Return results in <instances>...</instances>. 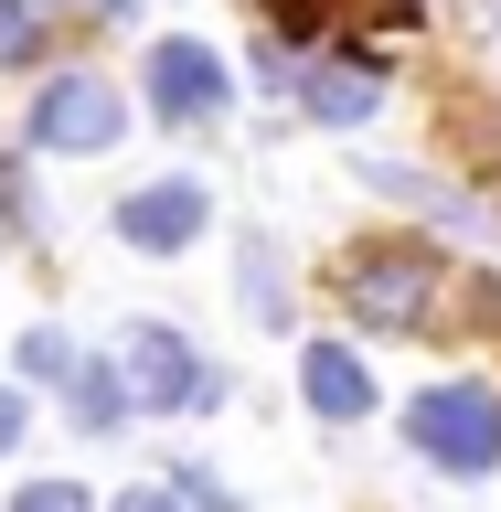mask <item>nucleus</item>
Wrapping results in <instances>:
<instances>
[{
	"instance_id": "nucleus-15",
	"label": "nucleus",
	"mask_w": 501,
	"mask_h": 512,
	"mask_svg": "<svg viewBox=\"0 0 501 512\" xmlns=\"http://www.w3.org/2000/svg\"><path fill=\"white\" fill-rule=\"evenodd\" d=\"M171 491H182V502H192V512H235V491H224V480H214V470H171Z\"/></svg>"
},
{
	"instance_id": "nucleus-4",
	"label": "nucleus",
	"mask_w": 501,
	"mask_h": 512,
	"mask_svg": "<svg viewBox=\"0 0 501 512\" xmlns=\"http://www.w3.org/2000/svg\"><path fill=\"white\" fill-rule=\"evenodd\" d=\"M118 128H128V96L107 86V75H54V86H32V107H22L32 150H118Z\"/></svg>"
},
{
	"instance_id": "nucleus-6",
	"label": "nucleus",
	"mask_w": 501,
	"mask_h": 512,
	"mask_svg": "<svg viewBox=\"0 0 501 512\" xmlns=\"http://www.w3.org/2000/svg\"><path fill=\"white\" fill-rule=\"evenodd\" d=\"M203 224H214V192L192 182V171H182V182H139V192H118V235H128L139 256H182Z\"/></svg>"
},
{
	"instance_id": "nucleus-11",
	"label": "nucleus",
	"mask_w": 501,
	"mask_h": 512,
	"mask_svg": "<svg viewBox=\"0 0 501 512\" xmlns=\"http://www.w3.org/2000/svg\"><path fill=\"white\" fill-rule=\"evenodd\" d=\"M11 363H22V384H75V374H86V352L64 342L54 320H32L22 342H11Z\"/></svg>"
},
{
	"instance_id": "nucleus-12",
	"label": "nucleus",
	"mask_w": 501,
	"mask_h": 512,
	"mask_svg": "<svg viewBox=\"0 0 501 512\" xmlns=\"http://www.w3.org/2000/svg\"><path fill=\"white\" fill-rule=\"evenodd\" d=\"M235 278H246V310L267 320V331H288V288H278V246H267V235L235 246Z\"/></svg>"
},
{
	"instance_id": "nucleus-19",
	"label": "nucleus",
	"mask_w": 501,
	"mask_h": 512,
	"mask_svg": "<svg viewBox=\"0 0 501 512\" xmlns=\"http://www.w3.org/2000/svg\"><path fill=\"white\" fill-rule=\"evenodd\" d=\"M64 11H96V22H118V11H139V0H64Z\"/></svg>"
},
{
	"instance_id": "nucleus-3",
	"label": "nucleus",
	"mask_w": 501,
	"mask_h": 512,
	"mask_svg": "<svg viewBox=\"0 0 501 512\" xmlns=\"http://www.w3.org/2000/svg\"><path fill=\"white\" fill-rule=\"evenodd\" d=\"M118 374H128V395H139V416L150 406H214L224 395V374L171 331V320H128L118 331Z\"/></svg>"
},
{
	"instance_id": "nucleus-2",
	"label": "nucleus",
	"mask_w": 501,
	"mask_h": 512,
	"mask_svg": "<svg viewBox=\"0 0 501 512\" xmlns=\"http://www.w3.org/2000/svg\"><path fill=\"white\" fill-rule=\"evenodd\" d=\"M406 438L427 470H459V480H491L501 470V384L459 374V384H427L406 406Z\"/></svg>"
},
{
	"instance_id": "nucleus-13",
	"label": "nucleus",
	"mask_w": 501,
	"mask_h": 512,
	"mask_svg": "<svg viewBox=\"0 0 501 512\" xmlns=\"http://www.w3.org/2000/svg\"><path fill=\"white\" fill-rule=\"evenodd\" d=\"M32 43H43V11H32V0H0V54L32 64Z\"/></svg>"
},
{
	"instance_id": "nucleus-7",
	"label": "nucleus",
	"mask_w": 501,
	"mask_h": 512,
	"mask_svg": "<svg viewBox=\"0 0 501 512\" xmlns=\"http://www.w3.org/2000/svg\"><path fill=\"white\" fill-rule=\"evenodd\" d=\"M299 107H310L320 128H363L384 107V64L374 54H320V64H299Z\"/></svg>"
},
{
	"instance_id": "nucleus-16",
	"label": "nucleus",
	"mask_w": 501,
	"mask_h": 512,
	"mask_svg": "<svg viewBox=\"0 0 501 512\" xmlns=\"http://www.w3.org/2000/svg\"><path fill=\"white\" fill-rule=\"evenodd\" d=\"M107 512H192V502H182V491H118Z\"/></svg>"
},
{
	"instance_id": "nucleus-10",
	"label": "nucleus",
	"mask_w": 501,
	"mask_h": 512,
	"mask_svg": "<svg viewBox=\"0 0 501 512\" xmlns=\"http://www.w3.org/2000/svg\"><path fill=\"white\" fill-rule=\"evenodd\" d=\"M64 406H75V427H86V438H118L128 416H139V395H128V374H118V352H107V363H86V374L64 384Z\"/></svg>"
},
{
	"instance_id": "nucleus-5",
	"label": "nucleus",
	"mask_w": 501,
	"mask_h": 512,
	"mask_svg": "<svg viewBox=\"0 0 501 512\" xmlns=\"http://www.w3.org/2000/svg\"><path fill=\"white\" fill-rule=\"evenodd\" d=\"M139 86H150V107L171 128H203V118H224V54L214 43H192V32H171V43H150V75H139Z\"/></svg>"
},
{
	"instance_id": "nucleus-18",
	"label": "nucleus",
	"mask_w": 501,
	"mask_h": 512,
	"mask_svg": "<svg viewBox=\"0 0 501 512\" xmlns=\"http://www.w3.org/2000/svg\"><path fill=\"white\" fill-rule=\"evenodd\" d=\"M22 427H32V406L11 395V384H0V448H22Z\"/></svg>"
},
{
	"instance_id": "nucleus-8",
	"label": "nucleus",
	"mask_w": 501,
	"mask_h": 512,
	"mask_svg": "<svg viewBox=\"0 0 501 512\" xmlns=\"http://www.w3.org/2000/svg\"><path fill=\"white\" fill-rule=\"evenodd\" d=\"M299 395H310V416L352 427V416H374V363H363L352 342H310L299 352Z\"/></svg>"
},
{
	"instance_id": "nucleus-14",
	"label": "nucleus",
	"mask_w": 501,
	"mask_h": 512,
	"mask_svg": "<svg viewBox=\"0 0 501 512\" xmlns=\"http://www.w3.org/2000/svg\"><path fill=\"white\" fill-rule=\"evenodd\" d=\"M11 512H96L75 480H32V491H11Z\"/></svg>"
},
{
	"instance_id": "nucleus-1",
	"label": "nucleus",
	"mask_w": 501,
	"mask_h": 512,
	"mask_svg": "<svg viewBox=\"0 0 501 512\" xmlns=\"http://www.w3.org/2000/svg\"><path fill=\"white\" fill-rule=\"evenodd\" d=\"M438 278H448V256L438 246H416V235H384V246H363L342 267V299L363 331H384V342H406V331H427V310H438Z\"/></svg>"
},
{
	"instance_id": "nucleus-9",
	"label": "nucleus",
	"mask_w": 501,
	"mask_h": 512,
	"mask_svg": "<svg viewBox=\"0 0 501 512\" xmlns=\"http://www.w3.org/2000/svg\"><path fill=\"white\" fill-rule=\"evenodd\" d=\"M363 182H374V192H395V203H416V214H427V224H448V235H491V203H480V192H459V182H427L416 160H374Z\"/></svg>"
},
{
	"instance_id": "nucleus-17",
	"label": "nucleus",
	"mask_w": 501,
	"mask_h": 512,
	"mask_svg": "<svg viewBox=\"0 0 501 512\" xmlns=\"http://www.w3.org/2000/svg\"><path fill=\"white\" fill-rule=\"evenodd\" d=\"M11 224H32V203H22V182H11V160H0V235Z\"/></svg>"
}]
</instances>
